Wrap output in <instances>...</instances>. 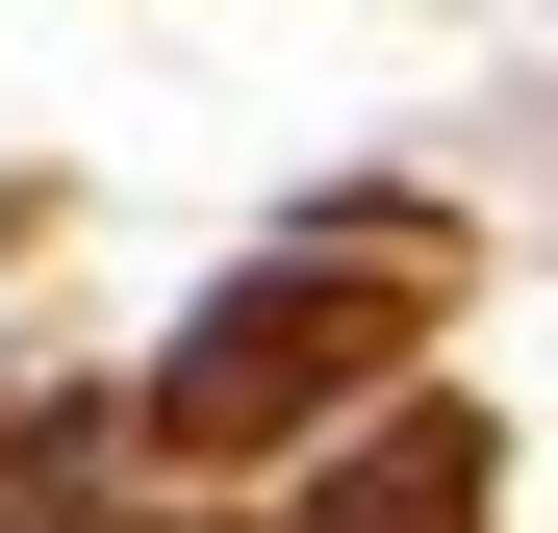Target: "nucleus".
I'll return each mask as SVG.
<instances>
[{"label": "nucleus", "instance_id": "f257e3e1", "mask_svg": "<svg viewBox=\"0 0 558 533\" xmlns=\"http://www.w3.org/2000/svg\"><path fill=\"white\" fill-rule=\"evenodd\" d=\"M330 355H355V280H254V305H204V355H178L153 407H178V432H279Z\"/></svg>", "mask_w": 558, "mask_h": 533}, {"label": "nucleus", "instance_id": "f03ea898", "mask_svg": "<svg viewBox=\"0 0 558 533\" xmlns=\"http://www.w3.org/2000/svg\"><path fill=\"white\" fill-rule=\"evenodd\" d=\"M457 508H483V458H457V432H381V458L330 483V533H457Z\"/></svg>", "mask_w": 558, "mask_h": 533}]
</instances>
